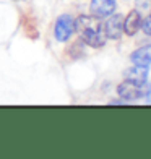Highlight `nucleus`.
<instances>
[{
  "label": "nucleus",
  "mask_w": 151,
  "mask_h": 159,
  "mask_svg": "<svg viewBox=\"0 0 151 159\" xmlns=\"http://www.w3.org/2000/svg\"><path fill=\"white\" fill-rule=\"evenodd\" d=\"M141 30H143V33H145L146 36L151 38V15H148L145 20L141 21Z\"/></svg>",
  "instance_id": "9"
},
{
  "label": "nucleus",
  "mask_w": 151,
  "mask_h": 159,
  "mask_svg": "<svg viewBox=\"0 0 151 159\" xmlns=\"http://www.w3.org/2000/svg\"><path fill=\"white\" fill-rule=\"evenodd\" d=\"M106 36L109 39H120L122 33H124V16L117 13V15H109V20L104 25Z\"/></svg>",
  "instance_id": "4"
},
{
  "label": "nucleus",
  "mask_w": 151,
  "mask_h": 159,
  "mask_svg": "<svg viewBox=\"0 0 151 159\" xmlns=\"http://www.w3.org/2000/svg\"><path fill=\"white\" fill-rule=\"evenodd\" d=\"M75 31L80 34L81 41L86 46L91 47H103L106 44V31H104V25L101 23V18L98 16H88V15H81L75 20Z\"/></svg>",
  "instance_id": "1"
},
{
  "label": "nucleus",
  "mask_w": 151,
  "mask_h": 159,
  "mask_svg": "<svg viewBox=\"0 0 151 159\" xmlns=\"http://www.w3.org/2000/svg\"><path fill=\"white\" fill-rule=\"evenodd\" d=\"M124 75H125V80H128V81L145 86L148 81V67H145V65H133L132 68L125 70Z\"/></svg>",
  "instance_id": "6"
},
{
  "label": "nucleus",
  "mask_w": 151,
  "mask_h": 159,
  "mask_svg": "<svg viewBox=\"0 0 151 159\" xmlns=\"http://www.w3.org/2000/svg\"><path fill=\"white\" fill-rule=\"evenodd\" d=\"M117 94L125 101V102H130V101H136V99H141L148 94V91L143 88L140 84H135L132 81H122L119 86H117Z\"/></svg>",
  "instance_id": "2"
},
{
  "label": "nucleus",
  "mask_w": 151,
  "mask_h": 159,
  "mask_svg": "<svg viewBox=\"0 0 151 159\" xmlns=\"http://www.w3.org/2000/svg\"><path fill=\"white\" fill-rule=\"evenodd\" d=\"M130 60H132L133 65H145V67H149L151 65V44L133 50L132 55H130Z\"/></svg>",
  "instance_id": "8"
},
{
  "label": "nucleus",
  "mask_w": 151,
  "mask_h": 159,
  "mask_svg": "<svg viewBox=\"0 0 151 159\" xmlns=\"http://www.w3.org/2000/svg\"><path fill=\"white\" fill-rule=\"evenodd\" d=\"M141 13L138 10H132L124 20V33L127 36H135L141 30Z\"/></svg>",
  "instance_id": "7"
},
{
  "label": "nucleus",
  "mask_w": 151,
  "mask_h": 159,
  "mask_svg": "<svg viewBox=\"0 0 151 159\" xmlns=\"http://www.w3.org/2000/svg\"><path fill=\"white\" fill-rule=\"evenodd\" d=\"M75 31V20L70 15H60L55 21L54 34L59 42H67Z\"/></svg>",
  "instance_id": "3"
},
{
  "label": "nucleus",
  "mask_w": 151,
  "mask_h": 159,
  "mask_svg": "<svg viewBox=\"0 0 151 159\" xmlns=\"http://www.w3.org/2000/svg\"><path fill=\"white\" fill-rule=\"evenodd\" d=\"M116 7H117L116 0H91L89 11L91 15L98 18H106L116 11Z\"/></svg>",
  "instance_id": "5"
},
{
  "label": "nucleus",
  "mask_w": 151,
  "mask_h": 159,
  "mask_svg": "<svg viewBox=\"0 0 151 159\" xmlns=\"http://www.w3.org/2000/svg\"><path fill=\"white\" fill-rule=\"evenodd\" d=\"M135 5H136V10H143V11H146L149 10V7H151V2L149 0H135Z\"/></svg>",
  "instance_id": "10"
}]
</instances>
